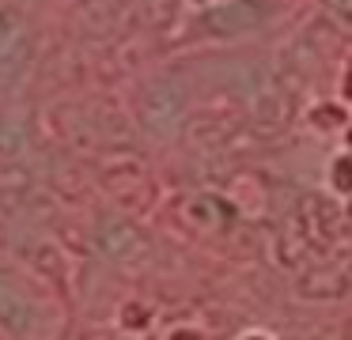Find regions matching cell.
Masks as SVG:
<instances>
[{
  "instance_id": "3",
  "label": "cell",
  "mask_w": 352,
  "mask_h": 340,
  "mask_svg": "<svg viewBox=\"0 0 352 340\" xmlns=\"http://www.w3.org/2000/svg\"><path fill=\"white\" fill-rule=\"evenodd\" d=\"M333 185L337 189H352V159H337L333 163Z\"/></svg>"
},
{
  "instance_id": "2",
  "label": "cell",
  "mask_w": 352,
  "mask_h": 340,
  "mask_svg": "<svg viewBox=\"0 0 352 340\" xmlns=\"http://www.w3.org/2000/svg\"><path fill=\"white\" fill-rule=\"evenodd\" d=\"M269 15H273V0H231V4L208 8L201 23L212 34H243V30H254L258 23H265Z\"/></svg>"
},
{
  "instance_id": "6",
  "label": "cell",
  "mask_w": 352,
  "mask_h": 340,
  "mask_svg": "<svg viewBox=\"0 0 352 340\" xmlns=\"http://www.w3.org/2000/svg\"><path fill=\"white\" fill-rule=\"evenodd\" d=\"M0 340H4V332H0Z\"/></svg>"
},
{
  "instance_id": "5",
  "label": "cell",
  "mask_w": 352,
  "mask_h": 340,
  "mask_svg": "<svg viewBox=\"0 0 352 340\" xmlns=\"http://www.w3.org/2000/svg\"><path fill=\"white\" fill-rule=\"evenodd\" d=\"M246 340H261V337H246Z\"/></svg>"
},
{
  "instance_id": "1",
  "label": "cell",
  "mask_w": 352,
  "mask_h": 340,
  "mask_svg": "<svg viewBox=\"0 0 352 340\" xmlns=\"http://www.w3.org/2000/svg\"><path fill=\"white\" fill-rule=\"evenodd\" d=\"M61 329V310L46 284L0 257V332L4 340H54Z\"/></svg>"
},
{
  "instance_id": "4",
  "label": "cell",
  "mask_w": 352,
  "mask_h": 340,
  "mask_svg": "<svg viewBox=\"0 0 352 340\" xmlns=\"http://www.w3.org/2000/svg\"><path fill=\"white\" fill-rule=\"evenodd\" d=\"M329 8H333L344 23H352V0H329Z\"/></svg>"
}]
</instances>
